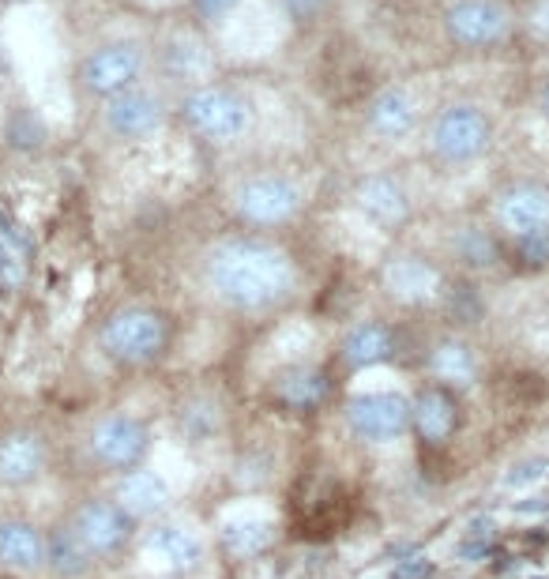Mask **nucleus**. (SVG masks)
<instances>
[{"label": "nucleus", "mask_w": 549, "mask_h": 579, "mask_svg": "<svg viewBox=\"0 0 549 579\" xmlns=\"http://www.w3.org/2000/svg\"><path fill=\"white\" fill-rule=\"evenodd\" d=\"M87 452L106 470H136L151 452V429L136 414H106L87 437Z\"/></svg>", "instance_id": "1a4fd4ad"}, {"label": "nucleus", "mask_w": 549, "mask_h": 579, "mask_svg": "<svg viewBox=\"0 0 549 579\" xmlns=\"http://www.w3.org/2000/svg\"><path fill=\"white\" fill-rule=\"evenodd\" d=\"M497 222L512 234V241L549 230V185L516 181L497 196Z\"/></svg>", "instance_id": "f8f14e48"}, {"label": "nucleus", "mask_w": 549, "mask_h": 579, "mask_svg": "<svg viewBox=\"0 0 549 579\" xmlns=\"http://www.w3.org/2000/svg\"><path fill=\"white\" fill-rule=\"evenodd\" d=\"M516 252L523 256V264H531V267L549 264V230H542V234H531V237H519Z\"/></svg>", "instance_id": "c85d7f7f"}, {"label": "nucleus", "mask_w": 549, "mask_h": 579, "mask_svg": "<svg viewBox=\"0 0 549 579\" xmlns=\"http://www.w3.org/2000/svg\"><path fill=\"white\" fill-rule=\"evenodd\" d=\"M166 117H170V110H166L162 94H155L151 87H128V91L106 98L102 125L113 140L143 143L166 128Z\"/></svg>", "instance_id": "9d476101"}, {"label": "nucleus", "mask_w": 549, "mask_h": 579, "mask_svg": "<svg viewBox=\"0 0 549 579\" xmlns=\"http://www.w3.org/2000/svg\"><path fill=\"white\" fill-rule=\"evenodd\" d=\"M275 395H279V403L290 410H316L324 403V395H328V376L313 369V365H294V369H286L279 380H275Z\"/></svg>", "instance_id": "4be33fe9"}, {"label": "nucleus", "mask_w": 549, "mask_h": 579, "mask_svg": "<svg viewBox=\"0 0 549 579\" xmlns=\"http://www.w3.org/2000/svg\"><path fill=\"white\" fill-rule=\"evenodd\" d=\"M241 0H196V16L200 19H222L230 16Z\"/></svg>", "instance_id": "2f4dec72"}, {"label": "nucleus", "mask_w": 549, "mask_h": 579, "mask_svg": "<svg viewBox=\"0 0 549 579\" xmlns=\"http://www.w3.org/2000/svg\"><path fill=\"white\" fill-rule=\"evenodd\" d=\"M444 34L463 49L501 46L512 34V12L501 0H452L444 8Z\"/></svg>", "instance_id": "6e6552de"}, {"label": "nucleus", "mask_w": 549, "mask_h": 579, "mask_svg": "<svg viewBox=\"0 0 549 579\" xmlns=\"http://www.w3.org/2000/svg\"><path fill=\"white\" fill-rule=\"evenodd\" d=\"M252 102L234 87L204 83L181 98V121L211 143H237L252 132Z\"/></svg>", "instance_id": "7ed1b4c3"}, {"label": "nucleus", "mask_w": 549, "mask_h": 579, "mask_svg": "<svg viewBox=\"0 0 549 579\" xmlns=\"http://www.w3.org/2000/svg\"><path fill=\"white\" fill-rule=\"evenodd\" d=\"M143 72H147V49L132 38H117V42H102L79 61L76 83L87 98L106 102L128 87H140Z\"/></svg>", "instance_id": "39448f33"}, {"label": "nucleus", "mask_w": 549, "mask_h": 579, "mask_svg": "<svg viewBox=\"0 0 549 579\" xmlns=\"http://www.w3.org/2000/svg\"><path fill=\"white\" fill-rule=\"evenodd\" d=\"M279 4H283V12L294 19L298 27H309V23H316V19L328 12L331 0H279Z\"/></svg>", "instance_id": "cd10ccee"}, {"label": "nucleus", "mask_w": 549, "mask_h": 579, "mask_svg": "<svg viewBox=\"0 0 549 579\" xmlns=\"http://www.w3.org/2000/svg\"><path fill=\"white\" fill-rule=\"evenodd\" d=\"M68 527L79 542L87 546L91 557H113L128 546L132 538V516L117 501H87L76 508V516L68 519Z\"/></svg>", "instance_id": "9b49d317"}, {"label": "nucleus", "mask_w": 549, "mask_h": 579, "mask_svg": "<svg viewBox=\"0 0 549 579\" xmlns=\"http://www.w3.org/2000/svg\"><path fill=\"white\" fill-rule=\"evenodd\" d=\"M117 504L125 508L128 516H158L170 508V486L158 470H125L121 486H117Z\"/></svg>", "instance_id": "aec40b11"}, {"label": "nucleus", "mask_w": 549, "mask_h": 579, "mask_svg": "<svg viewBox=\"0 0 549 579\" xmlns=\"http://www.w3.org/2000/svg\"><path fill=\"white\" fill-rule=\"evenodd\" d=\"M143 549L170 572H196L207 557V542L189 523H155L143 538Z\"/></svg>", "instance_id": "4468645a"}, {"label": "nucleus", "mask_w": 549, "mask_h": 579, "mask_svg": "<svg viewBox=\"0 0 549 579\" xmlns=\"http://www.w3.org/2000/svg\"><path fill=\"white\" fill-rule=\"evenodd\" d=\"M46 568L61 579H83L95 568V557L87 553V546L79 542L72 527L64 523L53 534H46Z\"/></svg>", "instance_id": "5701e85b"}, {"label": "nucleus", "mask_w": 549, "mask_h": 579, "mask_svg": "<svg viewBox=\"0 0 549 579\" xmlns=\"http://www.w3.org/2000/svg\"><path fill=\"white\" fill-rule=\"evenodd\" d=\"M98 343L117 365H151L170 346V320L147 305H125L102 324Z\"/></svg>", "instance_id": "20e7f679"}, {"label": "nucleus", "mask_w": 549, "mask_h": 579, "mask_svg": "<svg viewBox=\"0 0 549 579\" xmlns=\"http://www.w3.org/2000/svg\"><path fill=\"white\" fill-rule=\"evenodd\" d=\"M207 286L219 294L230 309L260 313L294 294L298 267L283 249L256 241V237H234L222 241L207 256Z\"/></svg>", "instance_id": "f257e3e1"}, {"label": "nucleus", "mask_w": 549, "mask_h": 579, "mask_svg": "<svg viewBox=\"0 0 549 579\" xmlns=\"http://www.w3.org/2000/svg\"><path fill=\"white\" fill-rule=\"evenodd\" d=\"M354 200H358L361 215L373 219L377 226H384V230L403 226L410 219V211H414L407 185L395 173H369V177H361L358 188H354Z\"/></svg>", "instance_id": "2eb2a0df"}, {"label": "nucleus", "mask_w": 549, "mask_h": 579, "mask_svg": "<svg viewBox=\"0 0 549 579\" xmlns=\"http://www.w3.org/2000/svg\"><path fill=\"white\" fill-rule=\"evenodd\" d=\"M410 422L425 444L452 440V433L459 429V399H455L452 384H440V380L425 384L422 392L410 399Z\"/></svg>", "instance_id": "dca6fc26"}, {"label": "nucleus", "mask_w": 549, "mask_h": 579, "mask_svg": "<svg viewBox=\"0 0 549 579\" xmlns=\"http://www.w3.org/2000/svg\"><path fill=\"white\" fill-rule=\"evenodd\" d=\"M384 279L392 286V294H399L403 301H425L437 294L440 271L433 264H425L422 256H395Z\"/></svg>", "instance_id": "412c9836"}, {"label": "nucleus", "mask_w": 549, "mask_h": 579, "mask_svg": "<svg viewBox=\"0 0 549 579\" xmlns=\"http://www.w3.org/2000/svg\"><path fill=\"white\" fill-rule=\"evenodd\" d=\"M301 204H305L301 188L283 173H256L234 196L237 215L249 226H286L290 219H298Z\"/></svg>", "instance_id": "423d86ee"}, {"label": "nucleus", "mask_w": 549, "mask_h": 579, "mask_svg": "<svg viewBox=\"0 0 549 579\" xmlns=\"http://www.w3.org/2000/svg\"><path fill=\"white\" fill-rule=\"evenodd\" d=\"M433 373L440 384H471L478 376V358L467 343L459 339H440L433 350Z\"/></svg>", "instance_id": "393cba45"}, {"label": "nucleus", "mask_w": 549, "mask_h": 579, "mask_svg": "<svg viewBox=\"0 0 549 579\" xmlns=\"http://www.w3.org/2000/svg\"><path fill=\"white\" fill-rule=\"evenodd\" d=\"M437 576V564L429 557H407V561L395 564L392 579H433Z\"/></svg>", "instance_id": "c756f323"}, {"label": "nucleus", "mask_w": 549, "mask_h": 579, "mask_svg": "<svg viewBox=\"0 0 549 579\" xmlns=\"http://www.w3.org/2000/svg\"><path fill=\"white\" fill-rule=\"evenodd\" d=\"M538 106H542V117H546V121H549V87H546V91H542V102H538Z\"/></svg>", "instance_id": "473e14b6"}, {"label": "nucleus", "mask_w": 549, "mask_h": 579, "mask_svg": "<svg viewBox=\"0 0 549 579\" xmlns=\"http://www.w3.org/2000/svg\"><path fill=\"white\" fill-rule=\"evenodd\" d=\"M346 425L365 444H392L414 429L410 422V399L399 392H369L354 395L346 403Z\"/></svg>", "instance_id": "0eeeda50"}, {"label": "nucleus", "mask_w": 549, "mask_h": 579, "mask_svg": "<svg viewBox=\"0 0 549 579\" xmlns=\"http://www.w3.org/2000/svg\"><path fill=\"white\" fill-rule=\"evenodd\" d=\"M0 564L12 572L46 568V531L31 519H0Z\"/></svg>", "instance_id": "a211bd4d"}, {"label": "nucleus", "mask_w": 549, "mask_h": 579, "mask_svg": "<svg viewBox=\"0 0 549 579\" xmlns=\"http://www.w3.org/2000/svg\"><path fill=\"white\" fill-rule=\"evenodd\" d=\"M493 117L478 102H448L429 125V151L444 166H474L493 147Z\"/></svg>", "instance_id": "f03ea898"}, {"label": "nucleus", "mask_w": 549, "mask_h": 579, "mask_svg": "<svg viewBox=\"0 0 549 579\" xmlns=\"http://www.w3.org/2000/svg\"><path fill=\"white\" fill-rule=\"evenodd\" d=\"M271 538H275V523L267 516H241V519H230L226 527H222V542L230 553L237 557H256V553H264L271 546Z\"/></svg>", "instance_id": "b1692460"}, {"label": "nucleus", "mask_w": 549, "mask_h": 579, "mask_svg": "<svg viewBox=\"0 0 549 579\" xmlns=\"http://www.w3.org/2000/svg\"><path fill=\"white\" fill-rule=\"evenodd\" d=\"M46 463L49 448L38 429H12V433L0 437V486H34L46 474Z\"/></svg>", "instance_id": "ddd939ff"}, {"label": "nucleus", "mask_w": 549, "mask_h": 579, "mask_svg": "<svg viewBox=\"0 0 549 579\" xmlns=\"http://www.w3.org/2000/svg\"><path fill=\"white\" fill-rule=\"evenodd\" d=\"M339 354L350 369H373L380 361L395 358V331L380 320H361L343 335V346Z\"/></svg>", "instance_id": "6ab92c4d"}, {"label": "nucleus", "mask_w": 549, "mask_h": 579, "mask_svg": "<svg viewBox=\"0 0 549 579\" xmlns=\"http://www.w3.org/2000/svg\"><path fill=\"white\" fill-rule=\"evenodd\" d=\"M452 249L463 264H471V267H493L497 260H501L497 241H493L486 230H478V226H463V230L455 234Z\"/></svg>", "instance_id": "a878e982"}, {"label": "nucleus", "mask_w": 549, "mask_h": 579, "mask_svg": "<svg viewBox=\"0 0 549 579\" xmlns=\"http://www.w3.org/2000/svg\"><path fill=\"white\" fill-rule=\"evenodd\" d=\"M549 474V463L546 459H523L516 467L504 474V486L508 489H523V486H534V482H542Z\"/></svg>", "instance_id": "bb28decb"}, {"label": "nucleus", "mask_w": 549, "mask_h": 579, "mask_svg": "<svg viewBox=\"0 0 549 579\" xmlns=\"http://www.w3.org/2000/svg\"><path fill=\"white\" fill-rule=\"evenodd\" d=\"M422 121V106H418V98L407 91V87H384V91L373 94V102L365 106V125L373 136L380 140H407L410 132L418 128Z\"/></svg>", "instance_id": "f3484780"}, {"label": "nucleus", "mask_w": 549, "mask_h": 579, "mask_svg": "<svg viewBox=\"0 0 549 579\" xmlns=\"http://www.w3.org/2000/svg\"><path fill=\"white\" fill-rule=\"evenodd\" d=\"M527 27H531L538 38H549V0H531V8H527Z\"/></svg>", "instance_id": "7c9ffc66"}]
</instances>
